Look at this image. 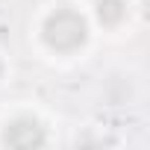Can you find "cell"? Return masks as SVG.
Returning a JSON list of instances; mask_svg holds the SVG:
<instances>
[{
    "mask_svg": "<svg viewBox=\"0 0 150 150\" xmlns=\"http://www.w3.org/2000/svg\"><path fill=\"white\" fill-rule=\"evenodd\" d=\"M41 41L53 50V53H77L86 41H88V33H91V24L83 12H77L74 6H56L44 15L41 21Z\"/></svg>",
    "mask_w": 150,
    "mask_h": 150,
    "instance_id": "cell-1",
    "label": "cell"
},
{
    "mask_svg": "<svg viewBox=\"0 0 150 150\" xmlns=\"http://www.w3.org/2000/svg\"><path fill=\"white\" fill-rule=\"evenodd\" d=\"M44 141H47L44 124L33 115H18V118L6 121V127H3V144L33 147V144H44Z\"/></svg>",
    "mask_w": 150,
    "mask_h": 150,
    "instance_id": "cell-2",
    "label": "cell"
},
{
    "mask_svg": "<svg viewBox=\"0 0 150 150\" xmlns=\"http://www.w3.org/2000/svg\"><path fill=\"white\" fill-rule=\"evenodd\" d=\"M91 15L100 27L118 30L124 21H129V0H94Z\"/></svg>",
    "mask_w": 150,
    "mask_h": 150,
    "instance_id": "cell-3",
    "label": "cell"
}]
</instances>
